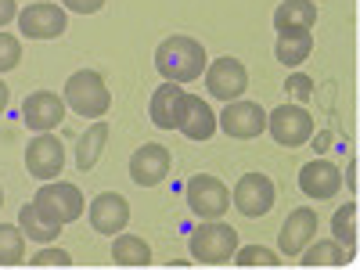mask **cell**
Returning <instances> with one entry per match:
<instances>
[{
  "label": "cell",
  "mask_w": 360,
  "mask_h": 270,
  "mask_svg": "<svg viewBox=\"0 0 360 270\" xmlns=\"http://www.w3.org/2000/svg\"><path fill=\"white\" fill-rule=\"evenodd\" d=\"M65 11H76V15H98L105 8V0H62Z\"/></svg>",
  "instance_id": "31"
},
{
  "label": "cell",
  "mask_w": 360,
  "mask_h": 270,
  "mask_svg": "<svg viewBox=\"0 0 360 270\" xmlns=\"http://www.w3.org/2000/svg\"><path fill=\"white\" fill-rule=\"evenodd\" d=\"M292 94L299 98V101H307L310 94H314V79L310 76H303V72H295V76H288V83H285Z\"/></svg>",
  "instance_id": "30"
},
{
  "label": "cell",
  "mask_w": 360,
  "mask_h": 270,
  "mask_svg": "<svg viewBox=\"0 0 360 270\" xmlns=\"http://www.w3.org/2000/svg\"><path fill=\"white\" fill-rule=\"evenodd\" d=\"M205 90L217 101H238L249 90V69L238 62V58H217L213 65H205Z\"/></svg>",
  "instance_id": "9"
},
{
  "label": "cell",
  "mask_w": 360,
  "mask_h": 270,
  "mask_svg": "<svg viewBox=\"0 0 360 270\" xmlns=\"http://www.w3.org/2000/svg\"><path fill=\"white\" fill-rule=\"evenodd\" d=\"M314 148H317V152H324V148H328V134H317V141H314Z\"/></svg>",
  "instance_id": "35"
},
{
  "label": "cell",
  "mask_w": 360,
  "mask_h": 270,
  "mask_svg": "<svg viewBox=\"0 0 360 270\" xmlns=\"http://www.w3.org/2000/svg\"><path fill=\"white\" fill-rule=\"evenodd\" d=\"M299 256H303V266H346L353 252H346L335 238H328V242H310Z\"/></svg>",
  "instance_id": "24"
},
{
  "label": "cell",
  "mask_w": 360,
  "mask_h": 270,
  "mask_svg": "<svg viewBox=\"0 0 360 270\" xmlns=\"http://www.w3.org/2000/svg\"><path fill=\"white\" fill-rule=\"evenodd\" d=\"M231 263H238V266H281L278 252H270V249H263V245H245V249H238Z\"/></svg>",
  "instance_id": "27"
},
{
  "label": "cell",
  "mask_w": 360,
  "mask_h": 270,
  "mask_svg": "<svg viewBox=\"0 0 360 270\" xmlns=\"http://www.w3.org/2000/svg\"><path fill=\"white\" fill-rule=\"evenodd\" d=\"M180 101H184V86L176 83H162L155 94H152V105H148V115L159 130H176V119H180Z\"/></svg>",
  "instance_id": "18"
},
{
  "label": "cell",
  "mask_w": 360,
  "mask_h": 270,
  "mask_svg": "<svg viewBox=\"0 0 360 270\" xmlns=\"http://www.w3.org/2000/svg\"><path fill=\"white\" fill-rule=\"evenodd\" d=\"M176 130L184 134L188 141H209V137L217 134V112L209 108V101H202L198 94H188V90H184Z\"/></svg>",
  "instance_id": "17"
},
{
  "label": "cell",
  "mask_w": 360,
  "mask_h": 270,
  "mask_svg": "<svg viewBox=\"0 0 360 270\" xmlns=\"http://www.w3.org/2000/svg\"><path fill=\"white\" fill-rule=\"evenodd\" d=\"M217 127L234 141H252L266 130V112L259 108V101L238 98V101H227V108L217 115Z\"/></svg>",
  "instance_id": "10"
},
{
  "label": "cell",
  "mask_w": 360,
  "mask_h": 270,
  "mask_svg": "<svg viewBox=\"0 0 360 270\" xmlns=\"http://www.w3.org/2000/svg\"><path fill=\"white\" fill-rule=\"evenodd\" d=\"M169 166H173V155L166 144H141L130 155V180L137 188H155L169 176Z\"/></svg>",
  "instance_id": "13"
},
{
  "label": "cell",
  "mask_w": 360,
  "mask_h": 270,
  "mask_svg": "<svg viewBox=\"0 0 360 270\" xmlns=\"http://www.w3.org/2000/svg\"><path fill=\"white\" fill-rule=\"evenodd\" d=\"M184 202L198 220H220L231 209V191L220 176L213 173H195L184 184Z\"/></svg>",
  "instance_id": "5"
},
{
  "label": "cell",
  "mask_w": 360,
  "mask_h": 270,
  "mask_svg": "<svg viewBox=\"0 0 360 270\" xmlns=\"http://www.w3.org/2000/svg\"><path fill=\"white\" fill-rule=\"evenodd\" d=\"M205 47L195 37H166L155 51V69L162 72L166 83H195L205 72Z\"/></svg>",
  "instance_id": "1"
},
{
  "label": "cell",
  "mask_w": 360,
  "mask_h": 270,
  "mask_svg": "<svg viewBox=\"0 0 360 270\" xmlns=\"http://www.w3.org/2000/svg\"><path fill=\"white\" fill-rule=\"evenodd\" d=\"M353 173H356V159L349 162V173H346V184H349V191H356V176H353Z\"/></svg>",
  "instance_id": "34"
},
{
  "label": "cell",
  "mask_w": 360,
  "mask_h": 270,
  "mask_svg": "<svg viewBox=\"0 0 360 270\" xmlns=\"http://www.w3.org/2000/svg\"><path fill=\"white\" fill-rule=\"evenodd\" d=\"M18 62H22V44H18V37H11V33H4V29H0V76L11 72V69H18Z\"/></svg>",
  "instance_id": "28"
},
{
  "label": "cell",
  "mask_w": 360,
  "mask_h": 270,
  "mask_svg": "<svg viewBox=\"0 0 360 270\" xmlns=\"http://www.w3.org/2000/svg\"><path fill=\"white\" fill-rule=\"evenodd\" d=\"M33 205L40 209L51 224H58V227L79 220L83 209H86L83 191L72 184V180H44V188L33 195Z\"/></svg>",
  "instance_id": "4"
},
{
  "label": "cell",
  "mask_w": 360,
  "mask_h": 270,
  "mask_svg": "<svg viewBox=\"0 0 360 270\" xmlns=\"http://www.w3.org/2000/svg\"><path fill=\"white\" fill-rule=\"evenodd\" d=\"M62 98H65V108H72V112L83 115V119H101V115H108V108H112V94H108L101 72H94V69L72 72V76L65 79V94H62Z\"/></svg>",
  "instance_id": "3"
},
{
  "label": "cell",
  "mask_w": 360,
  "mask_h": 270,
  "mask_svg": "<svg viewBox=\"0 0 360 270\" xmlns=\"http://www.w3.org/2000/svg\"><path fill=\"white\" fill-rule=\"evenodd\" d=\"M310 51H314V29H285V33H278L274 54L281 65H288V69L303 65L310 58Z\"/></svg>",
  "instance_id": "19"
},
{
  "label": "cell",
  "mask_w": 360,
  "mask_h": 270,
  "mask_svg": "<svg viewBox=\"0 0 360 270\" xmlns=\"http://www.w3.org/2000/svg\"><path fill=\"white\" fill-rule=\"evenodd\" d=\"M274 180H270L266 173H245L242 180L234 184V191H231V202H234V209L242 217H249V220H256V217H266L270 209H274Z\"/></svg>",
  "instance_id": "8"
},
{
  "label": "cell",
  "mask_w": 360,
  "mask_h": 270,
  "mask_svg": "<svg viewBox=\"0 0 360 270\" xmlns=\"http://www.w3.org/2000/svg\"><path fill=\"white\" fill-rule=\"evenodd\" d=\"M69 263H72V256L65 249H47V245L29 259V266H69Z\"/></svg>",
  "instance_id": "29"
},
{
  "label": "cell",
  "mask_w": 360,
  "mask_h": 270,
  "mask_svg": "<svg viewBox=\"0 0 360 270\" xmlns=\"http://www.w3.org/2000/svg\"><path fill=\"white\" fill-rule=\"evenodd\" d=\"M18 18V0H0V29Z\"/></svg>",
  "instance_id": "32"
},
{
  "label": "cell",
  "mask_w": 360,
  "mask_h": 270,
  "mask_svg": "<svg viewBox=\"0 0 360 270\" xmlns=\"http://www.w3.org/2000/svg\"><path fill=\"white\" fill-rule=\"evenodd\" d=\"M112 259L119 266H148V263H152V249H148V242L137 238V234H115Z\"/></svg>",
  "instance_id": "23"
},
{
  "label": "cell",
  "mask_w": 360,
  "mask_h": 270,
  "mask_svg": "<svg viewBox=\"0 0 360 270\" xmlns=\"http://www.w3.org/2000/svg\"><path fill=\"white\" fill-rule=\"evenodd\" d=\"M317 25V4L314 0H281L274 11V29H314Z\"/></svg>",
  "instance_id": "21"
},
{
  "label": "cell",
  "mask_w": 360,
  "mask_h": 270,
  "mask_svg": "<svg viewBox=\"0 0 360 270\" xmlns=\"http://www.w3.org/2000/svg\"><path fill=\"white\" fill-rule=\"evenodd\" d=\"M25 169L37 180H58V173L65 169V144L54 134H37L25 144Z\"/></svg>",
  "instance_id": "11"
},
{
  "label": "cell",
  "mask_w": 360,
  "mask_h": 270,
  "mask_svg": "<svg viewBox=\"0 0 360 270\" xmlns=\"http://www.w3.org/2000/svg\"><path fill=\"white\" fill-rule=\"evenodd\" d=\"M317 227H321L317 209H310V205L292 209V213L285 217V224H281V231H278V249L285 256H299L317 238Z\"/></svg>",
  "instance_id": "14"
},
{
  "label": "cell",
  "mask_w": 360,
  "mask_h": 270,
  "mask_svg": "<svg viewBox=\"0 0 360 270\" xmlns=\"http://www.w3.org/2000/svg\"><path fill=\"white\" fill-rule=\"evenodd\" d=\"M18 227H22V234L29 238V242H40V245L54 242V238L62 234V227H58V224H51V220L40 213V209H37L33 202L18 209Z\"/></svg>",
  "instance_id": "22"
},
{
  "label": "cell",
  "mask_w": 360,
  "mask_h": 270,
  "mask_svg": "<svg viewBox=\"0 0 360 270\" xmlns=\"http://www.w3.org/2000/svg\"><path fill=\"white\" fill-rule=\"evenodd\" d=\"M15 22L22 29V37H29V40H58L69 29L65 8L54 4V0H37V4L22 8Z\"/></svg>",
  "instance_id": "7"
},
{
  "label": "cell",
  "mask_w": 360,
  "mask_h": 270,
  "mask_svg": "<svg viewBox=\"0 0 360 270\" xmlns=\"http://www.w3.org/2000/svg\"><path fill=\"white\" fill-rule=\"evenodd\" d=\"M22 123L33 134H51L65 123V98H58L54 90H33L22 101Z\"/></svg>",
  "instance_id": "12"
},
{
  "label": "cell",
  "mask_w": 360,
  "mask_h": 270,
  "mask_svg": "<svg viewBox=\"0 0 360 270\" xmlns=\"http://www.w3.org/2000/svg\"><path fill=\"white\" fill-rule=\"evenodd\" d=\"M188 249H191V259L205 266L231 263L238 252V231L224 220H202L188 238Z\"/></svg>",
  "instance_id": "2"
},
{
  "label": "cell",
  "mask_w": 360,
  "mask_h": 270,
  "mask_svg": "<svg viewBox=\"0 0 360 270\" xmlns=\"http://www.w3.org/2000/svg\"><path fill=\"white\" fill-rule=\"evenodd\" d=\"M339 188H342V173L332 159H314V162H307L303 169H299V191H303L307 198H314V202L335 198Z\"/></svg>",
  "instance_id": "15"
},
{
  "label": "cell",
  "mask_w": 360,
  "mask_h": 270,
  "mask_svg": "<svg viewBox=\"0 0 360 270\" xmlns=\"http://www.w3.org/2000/svg\"><path fill=\"white\" fill-rule=\"evenodd\" d=\"M25 263V234L18 224H0V266Z\"/></svg>",
  "instance_id": "25"
},
{
  "label": "cell",
  "mask_w": 360,
  "mask_h": 270,
  "mask_svg": "<svg viewBox=\"0 0 360 270\" xmlns=\"http://www.w3.org/2000/svg\"><path fill=\"white\" fill-rule=\"evenodd\" d=\"M266 130L281 148H303L314 137V115L303 105H278L266 112Z\"/></svg>",
  "instance_id": "6"
},
{
  "label": "cell",
  "mask_w": 360,
  "mask_h": 270,
  "mask_svg": "<svg viewBox=\"0 0 360 270\" xmlns=\"http://www.w3.org/2000/svg\"><path fill=\"white\" fill-rule=\"evenodd\" d=\"M90 227H94L98 234H119V231H127L130 224V202L119 195V191H101L94 202H90Z\"/></svg>",
  "instance_id": "16"
},
{
  "label": "cell",
  "mask_w": 360,
  "mask_h": 270,
  "mask_svg": "<svg viewBox=\"0 0 360 270\" xmlns=\"http://www.w3.org/2000/svg\"><path fill=\"white\" fill-rule=\"evenodd\" d=\"M105 144H108V123H105V119H94V123L86 127V134L79 137V144H76V166L83 173H90L98 166Z\"/></svg>",
  "instance_id": "20"
},
{
  "label": "cell",
  "mask_w": 360,
  "mask_h": 270,
  "mask_svg": "<svg viewBox=\"0 0 360 270\" xmlns=\"http://www.w3.org/2000/svg\"><path fill=\"white\" fill-rule=\"evenodd\" d=\"M332 234H335V242L346 245V252L356 249V202H346L335 209V217H332Z\"/></svg>",
  "instance_id": "26"
},
{
  "label": "cell",
  "mask_w": 360,
  "mask_h": 270,
  "mask_svg": "<svg viewBox=\"0 0 360 270\" xmlns=\"http://www.w3.org/2000/svg\"><path fill=\"white\" fill-rule=\"evenodd\" d=\"M8 101H11V90H8V83H4V79H0V115H4Z\"/></svg>",
  "instance_id": "33"
},
{
  "label": "cell",
  "mask_w": 360,
  "mask_h": 270,
  "mask_svg": "<svg viewBox=\"0 0 360 270\" xmlns=\"http://www.w3.org/2000/svg\"><path fill=\"white\" fill-rule=\"evenodd\" d=\"M0 205H4V188H0Z\"/></svg>",
  "instance_id": "36"
}]
</instances>
